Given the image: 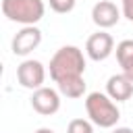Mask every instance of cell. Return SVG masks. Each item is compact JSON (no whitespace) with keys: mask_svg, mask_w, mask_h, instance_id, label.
<instances>
[{"mask_svg":"<svg viewBox=\"0 0 133 133\" xmlns=\"http://www.w3.org/2000/svg\"><path fill=\"white\" fill-rule=\"evenodd\" d=\"M50 77L54 83H60L64 79H75V77H83L85 73V56L83 50L77 46H62L54 52V56L50 58Z\"/></svg>","mask_w":133,"mask_h":133,"instance_id":"obj_1","label":"cell"},{"mask_svg":"<svg viewBox=\"0 0 133 133\" xmlns=\"http://www.w3.org/2000/svg\"><path fill=\"white\" fill-rule=\"evenodd\" d=\"M85 110L89 121L100 127V129H114L118 118H121V110L116 106V102L102 91H91L85 98Z\"/></svg>","mask_w":133,"mask_h":133,"instance_id":"obj_2","label":"cell"},{"mask_svg":"<svg viewBox=\"0 0 133 133\" xmlns=\"http://www.w3.org/2000/svg\"><path fill=\"white\" fill-rule=\"evenodd\" d=\"M44 12V0H2V15L12 23H21L23 27L39 23Z\"/></svg>","mask_w":133,"mask_h":133,"instance_id":"obj_3","label":"cell"},{"mask_svg":"<svg viewBox=\"0 0 133 133\" xmlns=\"http://www.w3.org/2000/svg\"><path fill=\"white\" fill-rule=\"evenodd\" d=\"M17 81L21 87L25 89H39L44 87V81H46V66L35 60V58H25L19 66H17Z\"/></svg>","mask_w":133,"mask_h":133,"instance_id":"obj_4","label":"cell"},{"mask_svg":"<svg viewBox=\"0 0 133 133\" xmlns=\"http://www.w3.org/2000/svg\"><path fill=\"white\" fill-rule=\"evenodd\" d=\"M39 44H42V31H39V27L27 25V27H21L15 33V37L10 42V50H12L15 56H29Z\"/></svg>","mask_w":133,"mask_h":133,"instance_id":"obj_5","label":"cell"},{"mask_svg":"<svg viewBox=\"0 0 133 133\" xmlns=\"http://www.w3.org/2000/svg\"><path fill=\"white\" fill-rule=\"evenodd\" d=\"M31 108L42 116H52L60 110V91L54 87H39L31 94Z\"/></svg>","mask_w":133,"mask_h":133,"instance_id":"obj_6","label":"cell"},{"mask_svg":"<svg viewBox=\"0 0 133 133\" xmlns=\"http://www.w3.org/2000/svg\"><path fill=\"white\" fill-rule=\"evenodd\" d=\"M112 52H114V39H112V35L106 33L104 29L91 33V35L87 37V42H85V54H87L91 60H96V62L106 60Z\"/></svg>","mask_w":133,"mask_h":133,"instance_id":"obj_7","label":"cell"},{"mask_svg":"<svg viewBox=\"0 0 133 133\" xmlns=\"http://www.w3.org/2000/svg\"><path fill=\"white\" fill-rule=\"evenodd\" d=\"M121 8L110 0H100L91 6V21L100 29H110L121 21Z\"/></svg>","mask_w":133,"mask_h":133,"instance_id":"obj_8","label":"cell"},{"mask_svg":"<svg viewBox=\"0 0 133 133\" xmlns=\"http://www.w3.org/2000/svg\"><path fill=\"white\" fill-rule=\"evenodd\" d=\"M106 94L118 104V102H127L131 96H133V81L123 75V73H116V75H110L108 81H106Z\"/></svg>","mask_w":133,"mask_h":133,"instance_id":"obj_9","label":"cell"},{"mask_svg":"<svg viewBox=\"0 0 133 133\" xmlns=\"http://www.w3.org/2000/svg\"><path fill=\"white\" fill-rule=\"evenodd\" d=\"M114 52H116V62L121 66V73L133 81V39L118 42Z\"/></svg>","mask_w":133,"mask_h":133,"instance_id":"obj_10","label":"cell"},{"mask_svg":"<svg viewBox=\"0 0 133 133\" xmlns=\"http://www.w3.org/2000/svg\"><path fill=\"white\" fill-rule=\"evenodd\" d=\"M60 96L64 98H71V100H77V98H83L85 94V79L83 77H75V79H64L60 83H56Z\"/></svg>","mask_w":133,"mask_h":133,"instance_id":"obj_11","label":"cell"},{"mask_svg":"<svg viewBox=\"0 0 133 133\" xmlns=\"http://www.w3.org/2000/svg\"><path fill=\"white\" fill-rule=\"evenodd\" d=\"M66 133H94V123L89 118H73L66 125Z\"/></svg>","mask_w":133,"mask_h":133,"instance_id":"obj_12","label":"cell"},{"mask_svg":"<svg viewBox=\"0 0 133 133\" xmlns=\"http://www.w3.org/2000/svg\"><path fill=\"white\" fill-rule=\"evenodd\" d=\"M48 2H50V8L54 12H58V15L71 12L75 8V4H77V0H48Z\"/></svg>","mask_w":133,"mask_h":133,"instance_id":"obj_13","label":"cell"},{"mask_svg":"<svg viewBox=\"0 0 133 133\" xmlns=\"http://www.w3.org/2000/svg\"><path fill=\"white\" fill-rule=\"evenodd\" d=\"M121 12L127 21L133 23V0H121Z\"/></svg>","mask_w":133,"mask_h":133,"instance_id":"obj_14","label":"cell"},{"mask_svg":"<svg viewBox=\"0 0 133 133\" xmlns=\"http://www.w3.org/2000/svg\"><path fill=\"white\" fill-rule=\"evenodd\" d=\"M112 133H133V129H129V127H114Z\"/></svg>","mask_w":133,"mask_h":133,"instance_id":"obj_15","label":"cell"},{"mask_svg":"<svg viewBox=\"0 0 133 133\" xmlns=\"http://www.w3.org/2000/svg\"><path fill=\"white\" fill-rule=\"evenodd\" d=\"M33 133H54V131H52L50 127H39V129H35Z\"/></svg>","mask_w":133,"mask_h":133,"instance_id":"obj_16","label":"cell"}]
</instances>
